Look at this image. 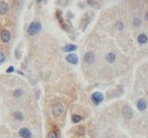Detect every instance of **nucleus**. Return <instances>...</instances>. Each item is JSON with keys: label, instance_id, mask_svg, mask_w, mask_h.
<instances>
[{"label": "nucleus", "instance_id": "f257e3e1", "mask_svg": "<svg viewBox=\"0 0 148 138\" xmlns=\"http://www.w3.org/2000/svg\"><path fill=\"white\" fill-rule=\"evenodd\" d=\"M41 30V24L38 23V22H33L32 23L28 28V33L32 36H34L38 33Z\"/></svg>", "mask_w": 148, "mask_h": 138}, {"label": "nucleus", "instance_id": "f03ea898", "mask_svg": "<svg viewBox=\"0 0 148 138\" xmlns=\"http://www.w3.org/2000/svg\"><path fill=\"white\" fill-rule=\"evenodd\" d=\"M52 115L54 117H59L64 111V107L62 103L60 102H56L52 108Z\"/></svg>", "mask_w": 148, "mask_h": 138}, {"label": "nucleus", "instance_id": "7ed1b4c3", "mask_svg": "<svg viewBox=\"0 0 148 138\" xmlns=\"http://www.w3.org/2000/svg\"><path fill=\"white\" fill-rule=\"evenodd\" d=\"M103 99H104V96L102 93H100V92H95V93L92 94V102H93L94 104H96V105L100 103V102L103 101Z\"/></svg>", "mask_w": 148, "mask_h": 138}, {"label": "nucleus", "instance_id": "20e7f679", "mask_svg": "<svg viewBox=\"0 0 148 138\" xmlns=\"http://www.w3.org/2000/svg\"><path fill=\"white\" fill-rule=\"evenodd\" d=\"M66 60L68 61L70 63L72 64H77L78 63V57L76 54L74 53H72V54H69L67 56H66Z\"/></svg>", "mask_w": 148, "mask_h": 138}, {"label": "nucleus", "instance_id": "39448f33", "mask_svg": "<svg viewBox=\"0 0 148 138\" xmlns=\"http://www.w3.org/2000/svg\"><path fill=\"white\" fill-rule=\"evenodd\" d=\"M18 134L21 137L23 138H31L32 137V133L31 131L26 128H22L18 131Z\"/></svg>", "mask_w": 148, "mask_h": 138}, {"label": "nucleus", "instance_id": "423d86ee", "mask_svg": "<svg viewBox=\"0 0 148 138\" xmlns=\"http://www.w3.org/2000/svg\"><path fill=\"white\" fill-rule=\"evenodd\" d=\"M122 114L126 119H130L132 116V109L129 106H125L122 109Z\"/></svg>", "mask_w": 148, "mask_h": 138}, {"label": "nucleus", "instance_id": "0eeeda50", "mask_svg": "<svg viewBox=\"0 0 148 138\" xmlns=\"http://www.w3.org/2000/svg\"><path fill=\"white\" fill-rule=\"evenodd\" d=\"M84 59H85V63L91 64V63H92L95 61V56H94V54L92 53V52H87V53L85 55V57H84Z\"/></svg>", "mask_w": 148, "mask_h": 138}, {"label": "nucleus", "instance_id": "6e6552de", "mask_svg": "<svg viewBox=\"0 0 148 138\" xmlns=\"http://www.w3.org/2000/svg\"><path fill=\"white\" fill-rule=\"evenodd\" d=\"M11 39V34L8 30H4L3 31L1 32V40L3 41L4 43H8Z\"/></svg>", "mask_w": 148, "mask_h": 138}, {"label": "nucleus", "instance_id": "1a4fd4ad", "mask_svg": "<svg viewBox=\"0 0 148 138\" xmlns=\"http://www.w3.org/2000/svg\"><path fill=\"white\" fill-rule=\"evenodd\" d=\"M9 12V5L5 2H1L0 3V14L4 15Z\"/></svg>", "mask_w": 148, "mask_h": 138}, {"label": "nucleus", "instance_id": "9d476101", "mask_svg": "<svg viewBox=\"0 0 148 138\" xmlns=\"http://www.w3.org/2000/svg\"><path fill=\"white\" fill-rule=\"evenodd\" d=\"M146 106H147V103L145 102V100L144 99H140L137 102V107L140 110H144V109H146Z\"/></svg>", "mask_w": 148, "mask_h": 138}, {"label": "nucleus", "instance_id": "9b49d317", "mask_svg": "<svg viewBox=\"0 0 148 138\" xmlns=\"http://www.w3.org/2000/svg\"><path fill=\"white\" fill-rule=\"evenodd\" d=\"M77 50V46L74 44H68L63 48V50L65 52H72Z\"/></svg>", "mask_w": 148, "mask_h": 138}, {"label": "nucleus", "instance_id": "f8f14e48", "mask_svg": "<svg viewBox=\"0 0 148 138\" xmlns=\"http://www.w3.org/2000/svg\"><path fill=\"white\" fill-rule=\"evenodd\" d=\"M147 40H148V38H147V36L145 34H140V35H139V37H138V42L141 43V44H144V43H145L147 42Z\"/></svg>", "mask_w": 148, "mask_h": 138}, {"label": "nucleus", "instance_id": "ddd939ff", "mask_svg": "<svg viewBox=\"0 0 148 138\" xmlns=\"http://www.w3.org/2000/svg\"><path fill=\"white\" fill-rule=\"evenodd\" d=\"M115 59H116V55L114 53H112V52H111V53H108L106 55V60L109 63H113L114 61H115Z\"/></svg>", "mask_w": 148, "mask_h": 138}, {"label": "nucleus", "instance_id": "4468645a", "mask_svg": "<svg viewBox=\"0 0 148 138\" xmlns=\"http://www.w3.org/2000/svg\"><path fill=\"white\" fill-rule=\"evenodd\" d=\"M72 122H75V123H77V122H79L82 120V117H80V116H78V115H73L72 117Z\"/></svg>", "mask_w": 148, "mask_h": 138}, {"label": "nucleus", "instance_id": "2eb2a0df", "mask_svg": "<svg viewBox=\"0 0 148 138\" xmlns=\"http://www.w3.org/2000/svg\"><path fill=\"white\" fill-rule=\"evenodd\" d=\"M13 117H14L16 120H18V121L23 120V115H22L20 112H15L13 114Z\"/></svg>", "mask_w": 148, "mask_h": 138}, {"label": "nucleus", "instance_id": "dca6fc26", "mask_svg": "<svg viewBox=\"0 0 148 138\" xmlns=\"http://www.w3.org/2000/svg\"><path fill=\"white\" fill-rule=\"evenodd\" d=\"M115 27H116V29H118L119 30H122L124 29V25L122 24V22L118 21V22H116V24H115Z\"/></svg>", "mask_w": 148, "mask_h": 138}, {"label": "nucleus", "instance_id": "f3484780", "mask_svg": "<svg viewBox=\"0 0 148 138\" xmlns=\"http://www.w3.org/2000/svg\"><path fill=\"white\" fill-rule=\"evenodd\" d=\"M77 133H78V135H84L85 134V128H84L83 126L78 127Z\"/></svg>", "mask_w": 148, "mask_h": 138}, {"label": "nucleus", "instance_id": "a211bd4d", "mask_svg": "<svg viewBox=\"0 0 148 138\" xmlns=\"http://www.w3.org/2000/svg\"><path fill=\"white\" fill-rule=\"evenodd\" d=\"M141 24V21L140 18H134L133 21H132V25H133L135 27H139Z\"/></svg>", "mask_w": 148, "mask_h": 138}, {"label": "nucleus", "instance_id": "6ab92c4d", "mask_svg": "<svg viewBox=\"0 0 148 138\" xmlns=\"http://www.w3.org/2000/svg\"><path fill=\"white\" fill-rule=\"evenodd\" d=\"M48 138H58V135H57V133L54 132V131H51L48 135Z\"/></svg>", "mask_w": 148, "mask_h": 138}, {"label": "nucleus", "instance_id": "aec40b11", "mask_svg": "<svg viewBox=\"0 0 148 138\" xmlns=\"http://www.w3.org/2000/svg\"><path fill=\"white\" fill-rule=\"evenodd\" d=\"M22 93H23V91H22L20 89H17L14 91V96H17V97H18V96H20L22 95Z\"/></svg>", "mask_w": 148, "mask_h": 138}, {"label": "nucleus", "instance_id": "412c9836", "mask_svg": "<svg viewBox=\"0 0 148 138\" xmlns=\"http://www.w3.org/2000/svg\"><path fill=\"white\" fill-rule=\"evenodd\" d=\"M5 60V56L2 51H0V63H2Z\"/></svg>", "mask_w": 148, "mask_h": 138}, {"label": "nucleus", "instance_id": "4be33fe9", "mask_svg": "<svg viewBox=\"0 0 148 138\" xmlns=\"http://www.w3.org/2000/svg\"><path fill=\"white\" fill-rule=\"evenodd\" d=\"M13 71H14V68H13V66H10L7 70H6V72H7V73H12Z\"/></svg>", "mask_w": 148, "mask_h": 138}, {"label": "nucleus", "instance_id": "5701e85b", "mask_svg": "<svg viewBox=\"0 0 148 138\" xmlns=\"http://www.w3.org/2000/svg\"><path fill=\"white\" fill-rule=\"evenodd\" d=\"M145 19H146V20L148 21V12H147L146 14H145Z\"/></svg>", "mask_w": 148, "mask_h": 138}, {"label": "nucleus", "instance_id": "b1692460", "mask_svg": "<svg viewBox=\"0 0 148 138\" xmlns=\"http://www.w3.org/2000/svg\"><path fill=\"white\" fill-rule=\"evenodd\" d=\"M37 3H40V2H41V0H37Z\"/></svg>", "mask_w": 148, "mask_h": 138}]
</instances>
